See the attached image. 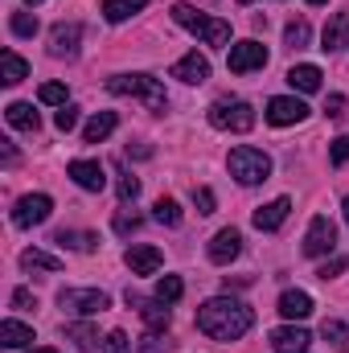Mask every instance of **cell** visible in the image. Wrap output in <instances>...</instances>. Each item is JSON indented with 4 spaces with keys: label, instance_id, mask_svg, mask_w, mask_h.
Wrapping results in <instances>:
<instances>
[{
    "label": "cell",
    "instance_id": "6da1fadb",
    "mask_svg": "<svg viewBox=\"0 0 349 353\" xmlns=\"http://www.w3.org/2000/svg\"><path fill=\"white\" fill-rule=\"evenodd\" d=\"M251 325H255V312L235 296H214L197 308V329L210 341H239Z\"/></svg>",
    "mask_w": 349,
    "mask_h": 353
},
{
    "label": "cell",
    "instance_id": "7a4b0ae2",
    "mask_svg": "<svg viewBox=\"0 0 349 353\" xmlns=\"http://www.w3.org/2000/svg\"><path fill=\"white\" fill-rule=\"evenodd\" d=\"M173 21L181 29H189L193 37H201L206 46H230V21H222V17H206V12H197L193 4H173Z\"/></svg>",
    "mask_w": 349,
    "mask_h": 353
},
{
    "label": "cell",
    "instance_id": "3957f363",
    "mask_svg": "<svg viewBox=\"0 0 349 353\" xmlns=\"http://www.w3.org/2000/svg\"><path fill=\"white\" fill-rule=\"evenodd\" d=\"M107 90L111 94H128V99H144L148 111H165L169 107V94L161 87V79H152V74H115V79H107Z\"/></svg>",
    "mask_w": 349,
    "mask_h": 353
},
{
    "label": "cell",
    "instance_id": "277c9868",
    "mask_svg": "<svg viewBox=\"0 0 349 353\" xmlns=\"http://www.w3.org/2000/svg\"><path fill=\"white\" fill-rule=\"evenodd\" d=\"M226 169H230V176H235L239 185H259V181H267V176H271V157H267L263 148L239 144V148H230Z\"/></svg>",
    "mask_w": 349,
    "mask_h": 353
},
{
    "label": "cell",
    "instance_id": "5b68a950",
    "mask_svg": "<svg viewBox=\"0 0 349 353\" xmlns=\"http://www.w3.org/2000/svg\"><path fill=\"white\" fill-rule=\"evenodd\" d=\"M206 119L218 128V132H251L255 128V107L251 103H243V99H214L210 103V111H206Z\"/></svg>",
    "mask_w": 349,
    "mask_h": 353
},
{
    "label": "cell",
    "instance_id": "8992f818",
    "mask_svg": "<svg viewBox=\"0 0 349 353\" xmlns=\"http://www.w3.org/2000/svg\"><path fill=\"white\" fill-rule=\"evenodd\" d=\"M58 304H62V312L94 316V312H103V308L111 304V296L99 292V288H62V292H58Z\"/></svg>",
    "mask_w": 349,
    "mask_h": 353
},
{
    "label": "cell",
    "instance_id": "52a82bcc",
    "mask_svg": "<svg viewBox=\"0 0 349 353\" xmlns=\"http://www.w3.org/2000/svg\"><path fill=\"white\" fill-rule=\"evenodd\" d=\"M50 214H54V201H50L46 193H25V197L12 205V226L29 230V226H41Z\"/></svg>",
    "mask_w": 349,
    "mask_h": 353
},
{
    "label": "cell",
    "instance_id": "ba28073f",
    "mask_svg": "<svg viewBox=\"0 0 349 353\" xmlns=\"http://www.w3.org/2000/svg\"><path fill=\"white\" fill-rule=\"evenodd\" d=\"M226 66H230V74H251V70H263V66H267V50H263L255 37L235 41V46H230V54H226Z\"/></svg>",
    "mask_w": 349,
    "mask_h": 353
},
{
    "label": "cell",
    "instance_id": "9c48e42d",
    "mask_svg": "<svg viewBox=\"0 0 349 353\" xmlns=\"http://www.w3.org/2000/svg\"><path fill=\"white\" fill-rule=\"evenodd\" d=\"M337 247V226L325 218V214H317L312 222H308V234H304V255L308 259H321V255H329Z\"/></svg>",
    "mask_w": 349,
    "mask_h": 353
},
{
    "label": "cell",
    "instance_id": "30bf717a",
    "mask_svg": "<svg viewBox=\"0 0 349 353\" xmlns=\"http://www.w3.org/2000/svg\"><path fill=\"white\" fill-rule=\"evenodd\" d=\"M263 115H267V123L288 128V123H304V119H308V107H304V99H296V94H275Z\"/></svg>",
    "mask_w": 349,
    "mask_h": 353
},
{
    "label": "cell",
    "instance_id": "8fae6325",
    "mask_svg": "<svg viewBox=\"0 0 349 353\" xmlns=\"http://www.w3.org/2000/svg\"><path fill=\"white\" fill-rule=\"evenodd\" d=\"M128 304L144 316V325H148V333H169V325H173V316H169V304L165 300H144V296H136L132 288H128Z\"/></svg>",
    "mask_w": 349,
    "mask_h": 353
},
{
    "label": "cell",
    "instance_id": "7c38bea8",
    "mask_svg": "<svg viewBox=\"0 0 349 353\" xmlns=\"http://www.w3.org/2000/svg\"><path fill=\"white\" fill-rule=\"evenodd\" d=\"M271 350L275 353H312V333L300 325H283L271 333Z\"/></svg>",
    "mask_w": 349,
    "mask_h": 353
},
{
    "label": "cell",
    "instance_id": "4fadbf2b",
    "mask_svg": "<svg viewBox=\"0 0 349 353\" xmlns=\"http://www.w3.org/2000/svg\"><path fill=\"white\" fill-rule=\"evenodd\" d=\"M173 79H181V83H189V87H197V83H206L210 79V58L206 54H197V50H189L185 58H177L173 70H169Z\"/></svg>",
    "mask_w": 349,
    "mask_h": 353
},
{
    "label": "cell",
    "instance_id": "5bb4252c",
    "mask_svg": "<svg viewBox=\"0 0 349 353\" xmlns=\"http://www.w3.org/2000/svg\"><path fill=\"white\" fill-rule=\"evenodd\" d=\"M79 41H83V25L79 21H62V25H54V33H50V54L54 58H74L79 54Z\"/></svg>",
    "mask_w": 349,
    "mask_h": 353
},
{
    "label": "cell",
    "instance_id": "9a60e30c",
    "mask_svg": "<svg viewBox=\"0 0 349 353\" xmlns=\"http://www.w3.org/2000/svg\"><path fill=\"white\" fill-rule=\"evenodd\" d=\"M243 255V234L235 230V226H226V230H218L214 239H210V259L218 267H226L230 259H239Z\"/></svg>",
    "mask_w": 349,
    "mask_h": 353
},
{
    "label": "cell",
    "instance_id": "2e32d148",
    "mask_svg": "<svg viewBox=\"0 0 349 353\" xmlns=\"http://www.w3.org/2000/svg\"><path fill=\"white\" fill-rule=\"evenodd\" d=\"M123 263L132 275H157L161 263H165V255L157 251V247H128V255H123Z\"/></svg>",
    "mask_w": 349,
    "mask_h": 353
},
{
    "label": "cell",
    "instance_id": "e0dca14e",
    "mask_svg": "<svg viewBox=\"0 0 349 353\" xmlns=\"http://www.w3.org/2000/svg\"><path fill=\"white\" fill-rule=\"evenodd\" d=\"M288 214H292V197H275V201H267V205H259V210L251 214V222H255L259 230H279Z\"/></svg>",
    "mask_w": 349,
    "mask_h": 353
},
{
    "label": "cell",
    "instance_id": "ac0fdd59",
    "mask_svg": "<svg viewBox=\"0 0 349 353\" xmlns=\"http://www.w3.org/2000/svg\"><path fill=\"white\" fill-rule=\"evenodd\" d=\"M346 41H349V8H341V12H333V21L321 33V50L337 54V50H346Z\"/></svg>",
    "mask_w": 349,
    "mask_h": 353
},
{
    "label": "cell",
    "instance_id": "d6986e66",
    "mask_svg": "<svg viewBox=\"0 0 349 353\" xmlns=\"http://www.w3.org/2000/svg\"><path fill=\"white\" fill-rule=\"evenodd\" d=\"M66 173L74 176V185H79V189H87V193H99V189L107 185L103 165H94V161H70V165H66Z\"/></svg>",
    "mask_w": 349,
    "mask_h": 353
},
{
    "label": "cell",
    "instance_id": "ffe728a7",
    "mask_svg": "<svg viewBox=\"0 0 349 353\" xmlns=\"http://www.w3.org/2000/svg\"><path fill=\"white\" fill-rule=\"evenodd\" d=\"M279 316H288V321H304V316H312V296L300 292V288H288V292L279 296Z\"/></svg>",
    "mask_w": 349,
    "mask_h": 353
},
{
    "label": "cell",
    "instance_id": "44dd1931",
    "mask_svg": "<svg viewBox=\"0 0 349 353\" xmlns=\"http://www.w3.org/2000/svg\"><path fill=\"white\" fill-rule=\"evenodd\" d=\"M4 119H8L17 132H37V128H41V115L33 111V103H8V107H4Z\"/></svg>",
    "mask_w": 349,
    "mask_h": 353
},
{
    "label": "cell",
    "instance_id": "7402d4cb",
    "mask_svg": "<svg viewBox=\"0 0 349 353\" xmlns=\"http://www.w3.org/2000/svg\"><path fill=\"white\" fill-rule=\"evenodd\" d=\"M25 74H29V62H25L17 50H4V54H0V83H4V87H17Z\"/></svg>",
    "mask_w": 349,
    "mask_h": 353
},
{
    "label": "cell",
    "instance_id": "603a6c76",
    "mask_svg": "<svg viewBox=\"0 0 349 353\" xmlns=\"http://www.w3.org/2000/svg\"><path fill=\"white\" fill-rule=\"evenodd\" d=\"M0 345L4 350H25V345H33V329L21 325V321H0Z\"/></svg>",
    "mask_w": 349,
    "mask_h": 353
},
{
    "label": "cell",
    "instance_id": "cb8c5ba5",
    "mask_svg": "<svg viewBox=\"0 0 349 353\" xmlns=\"http://www.w3.org/2000/svg\"><path fill=\"white\" fill-rule=\"evenodd\" d=\"M115 123H119L115 111H99V115H90L87 128H83V140H87V144H103V140L115 132Z\"/></svg>",
    "mask_w": 349,
    "mask_h": 353
},
{
    "label": "cell",
    "instance_id": "d4e9b609",
    "mask_svg": "<svg viewBox=\"0 0 349 353\" xmlns=\"http://www.w3.org/2000/svg\"><path fill=\"white\" fill-rule=\"evenodd\" d=\"M321 70L317 66H308V62H300V66H292L288 70V83H292V90H300V94H312V90H321Z\"/></svg>",
    "mask_w": 349,
    "mask_h": 353
},
{
    "label": "cell",
    "instance_id": "484cf974",
    "mask_svg": "<svg viewBox=\"0 0 349 353\" xmlns=\"http://www.w3.org/2000/svg\"><path fill=\"white\" fill-rule=\"evenodd\" d=\"M21 267H25V271H46V275H54V271H62V259H54V255L29 247V251H21Z\"/></svg>",
    "mask_w": 349,
    "mask_h": 353
},
{
    "label": "cell",
    "instance_id": "4316f807",
    "mask_svg": "<svg viewBox=\"0 0 349 353\" xmlns=\"http://www.w3.org/2000/svg\"><path fill=\"white\" fill-rule=\"evenodd\" d=\"M148 0H103V17L111 21V25H119V21H128L132 12H140Z\"/></svg>",
    "mask_w": 349,
    "mask_h": 353
},
{
    "label": "cell",
    "instance_id": "83f0119b",
    "mask_svg": "<svg viewBox=\"0 0 349 353\" xmlns=\"http://www.w3.org/2000/svg\"><path fill=\"white\" fill-rule=\"evenodd\" d=\"M54 243H58V247H70V251H94V247H99V239L87 234V230H58Z\"/></svg>",
    "mask_w": 349,
    "mask_h": 353
},
{
    "label": "cell",
    "instance_id": "f1b7e54d",
    "mask_svg": "<svg viewBox=\"0 0 349 353\" xmlns=\"http://www.w3.org/2000/svg\"><path fill=\"white\" fill-rule=\"evenodd\" d=\"M66 337H70V341H79V350H83V353L99 350V333H94L90 325H66Z\"/></svg>",
    "mask_w": 349,
    "mask_h": 353
},
{
    "label": "cell",
    "instance_id": "f546056e",
    "mask_svg": "<svg viewBox=\"0 0 349 353\" xmlns=\"http://www.w3.org/2000/svg\"><path fill=\"white\" fill-rule=\"evenodd\" d=\"M152 218H157L161 226H181V205H177L173 197H161V201L152 205Z\"/></svg>",
    "mask_w": 349,
    "mask_h": 353
},
{
    "label": "cell",
    "instance_id": "4dcf8cb0",
    "mask_svg": "<svg viewBox=\"0 0 349 353\" xmlns=\"http://www.w3.org/2000/svg\"><path fill=\"white\" fill-rule=\"evenodd\" d=\"M308 37H312L308 21H292V25L283 29V41H288V50H304V46H308Z\"/></svg>",
    "mask_w": 349,
    "mask_h": 353
},
{
    "label": "cell",
    "instance_id": "1f68e13d",
    "mask_svg": "<svg viewBox=\"0 0 349 353\" xmlns=\"http://www.w3.org/2000/svg\"><path fill=\"white\" fill-rule=\"evenodd\" d=\"M181 292H185V283H181L177 275H161V279H157V300L177 304V300H181Z\"/></svg>",
    "mask_w": 349,
    "mask_h": 353
},
{
    "label": "cell",
    "instance_id": "d6a6232c",
    "mask_svg": "<svg viewBox=\"0 0 349 353\" xmlns=\"http://www.w3.org/2000/svg\"><path fill=\"white\" fill-rule=\"evenodd\" d=\"M115 176H119V181H115V189H119V201H136V197H140V181L128 173V169H119Z\"/></svg>",
    "mask_w": 349,
    "mask_h": 353
},
{
    "label": "cell",
    "instance_id": "836d02e7",
    "mask_svg": "<svg viewBox=\"0 0 349 353\" xmlns=\"http://www.w3.org/2000/svg\"><path fill=\"white\" fill-rule=\"evenodd\" d=\"M8 29H12L17 37H33V33H37V17H33V12H12Z\"/></svg>",
    "mask_w": 349,
    "mask_h": 353
},
{
    "label": "cell",
    "instance_id": "e575fe53",
    "mask_svg": "<svg viewBox=\"0 0 349 353\" xmlns=\"http://www.w3.org/2000/svg\"><path fill=\"white\" fill-rule=\"evenodd\" d=\"M37 99L50 103V107H66V87L62 83H46V87L37 90Z\"/></svg>",
    "mask_w": 349,
    "mask_h": 353
},
{
    "label": "cell",
    "instance_id": "d590c367",
    "mask_svg": "<svg viewBox=\"0 0 349 353\" xmlns=\"http://www.w3.org/2000/svg\"><path fill=\"white\" fill-rule=\"evenodd\" d=\"M103 353H132V341H128V333L111 329V333L103 337Z\"/></svg>",
    "mask_w": 349,
    "mask_h": 353
},
{
    "label": "cell",
    "instance_id": "8d00e7d4",
    "mask_svg": "<svg viewBox=\"0 0 349 353\" xmlns=\"http://www.w3.org/2000/svg\"><path fill=\"white\" fill-rule=\"evenodd\" d=\"M54 128H58V132H74V128H79V111H74L70 103H66V107H58V115H54Z\"/></svg>",
    "mask_w": 349,
    "mask_h": 353
},
{
    "label": "cell",
    "instance_id": "74e56055",
    "mask_svg": "<svg viewBox=\"0 0 349 353\" xmlns=\"http://www.w3.org/2000/svg\"><path fill=\"white\" fill-rule=\"evenodd\" d=\"M329 161H333V165H349V136H337V140H333Z\"/></svg>",
    "mask_w": 349,
    "mask_h": 353
},
{
    "label": "cell",
    "instance_id": "f35d334b",
    "mask_svg": "<svg viewBox=\"0 0 349 353\" xmlns=\"http://www.w3.org/2000/svg\"><path fill=\"white\" fill-rule=\"evenodd\" d=\"M346 267H349V259H346V255H337V259H329V263L317 271V279H325V283H329V279H333V275H341Z\"/></svg>",
    "mask_w": 349,
    "mask_h": 353
},
{
    "label": "cell",
    "instance_id": "ab89813d",
    "mask_svg": "<svg viewBox=\"0 0 349 353\" xmlns=\"http://www.w3.org/2000/svg\"><path fill=\"white\" fill-rule=\"evenodd\" d=\"M193 205H197V214H214V193L201 185V189H193Z\"/></svg>",
    "mask_w": 349,
    "mask_h": 353
},
{
    "label": "cell",
    "instance_id": "60d3db41",
    "mask_svg": "<svg viewBox=\"0 0 349 353\" xmlns=\"http://www.w3.org/2000/svg\"><path fill=\"white\" fill-rule=\"evenodd\" d=\"M325 115H329V119H341V115H346V94H329V99H325Z\"/></svg>",
    "mask_w": 349,
    "mask_h": 353
},
{
    "label": "cell",
    "instance_id": "b9f144b4",
    "mask_svg": "<svg viewBox=\"0 0 349 353\" xmlns=\"http://www.w3.org/2000/svg\"><path fill=\"white\" fill-rule=\"evenodd\" d=\"M136 226H140V218H136V214H128V210H119V214H115V230H119V234H132Z\"/></svg>",
    "mask_w": 349,
    "mask_h": 353
},
{
    "label": "cell",
    "instance_id": "7bdbcfd3",
    "mask_svg": "<svg viewBox=\"0 0 349 353\" xmlns=\"http://www.w3.org/2000/svg\"><path fill=\"white\" fill-rule=\"evenodd\" d=\"M169 345H165V333H148L144 341H140V353H165Z\"/></svg>",
    "mask_w": 349,
    "mask_h": 353
},
{
    "label": "cell",
    "instance_id": "ee69618b",
    "mask_svg": "<svg viewBox=\"0 0 349 353\" xmlns=\"http://www.w3.org/2000/svg\"><path fill=\"white\" fill-rule=\"evenodd\" d=\"M12 308H37V300H33L25 288H17V292H12Z\"/></svg>",
    "mask_w": 349,
    "mask_h": 353
},
{
    "label": "cell",
    "instance_id": "f6af8a7d",
    "mask_svg": "<svg viewBox=\"0 0 349 353\" xmlns=\"http://www.w3.org/2000/svg\"><path fill=\"white\" fill-rule=\"evenodd\" d=\"M321 333H325V341H341V337H346V325H337V321H325V329H321Z\"/></svg>",
    "mask_w": 349,
    "mask_h": 353
},
{
    "label": "cell",
    "instance_id": "bcb514c9",
    "mask_svg": "<svg viewBox=\"0 0 349 353\" xmlns=\"http://www.w3.org/2000/svg\"><path fill=\"white\" fill-rule=\"evenodd\" d=\"M25 4H29V8H37V4H41V0H25Z\"/></svg>",
    "mask_w": 349,
    "mask_h": 353
},
{
    "label": "cell",
    "instance_id": "7dc6e473",
    "mask_svg": "<svg viewBox=\"0 0 349 353\" xmlns=\"http://www.w3.org/2000/svg\"><path fill=\"white\" fill-rule=\"evenodd\" d=\"M341 210H346V222H349V197H346V205H341Z\"/></svg>",
    "mask_w": 349,
    "mask_h": 353
},
{
    "label": "cell",
    "instance_id": "c3c4849f",
    "mask_svg": "<svg viewBox=\"0 0 349 353\" xmlns=\"http://www.w3.org/2000/svg\"><path fill=\"white\" fill-rule=\"evenodd\" d=\"M33 353H58V350H33Z\"/></svg>",
    "mask_w": 349,
    "mask_h": 353
},
{
    "label": "cell",
    "instance_id": "681fc988",
    "mask_svg": "<svg viewBox=\"0 0 349 353\" xmlns=\"http://www.w3.org/2000/svg\"><path fill=\"white\" fill-rule=\"evenodd\" d=\"M308 4H325V0H308Z\"/></svg>",
    "mask_w": 349,
    "mask_h": 353
},
{
    "label": "cell",
    "instance_id": "f907efd6",
    "mask_svg": "<svg viewBox=\"0 0 349 353\" xmlns=\"http://www.w3.org/2000/svg\"><path fill=\"white\" fill-rule=\"evenodd\" d=\"M239 4H251V0H239Z\"/></svg>",
    "mask_w": 349,
    "mask_h": 353
}]
</instances>
